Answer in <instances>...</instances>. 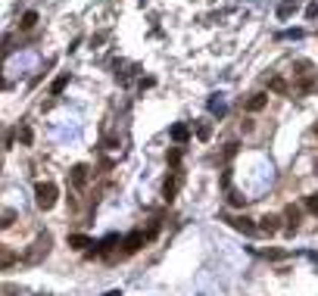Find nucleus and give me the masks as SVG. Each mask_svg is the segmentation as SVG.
I'll list each match as a JSON object with an SVG mask.
<instances>
[{
  "instance_id": "obj_1",
  "label": "nucleus",
  "mask_w": 318,
  "mask_h": 296,
  "mask_svg": "<svg viewBox=\"0 0 318 296\" xmlns=\"http://www.w3.org/2000/svg\"><path fill=\"white\" fill-rule=\"evenodd\" d=\"M56 196H60V190H56V184L53 181H41L34 187V203L41 209H53L56 206Z\"/></svg>"
},
{
  "instance_id": "obj_2",
  "label": "nucleus",
  "mask_w": 318,
  "mask_h": 296,
  "mask_svg": "<svg viewBox=\"0 0 318 296\" xmlns=\"http://www.w3.org/2000/svg\"><path fill=\"white\" fill-rule=\"evenodd\" d=\"M47 253H50V234H41V237L34 240V250L25 253V262H37V259L47 256Z\"/></svg>"
},
{
  "instance_id": "obj_3",
  "label": "nucleus",
  "mask_w": 318,
  "mask_h": 296,
  "mask_svg": "<svg viewBox=\"0 0 318 296\" xmlns=\"http://www.w3.org/2000/svg\"><path fill=\"white\" fill-rule=\"evenodd\" d=\"M144 243H147L144 231H134V234H128V237H125V253H138Z\"/></svg>"
},
{
  "instance_id": "obj_4",
  "label": "nucleus",
  "mask_w": 318,
  "mask_h": 296,
  "mask_svg": "<svg viewBox=\"0 0 318 296\" xmlns=\"http://www.w3.org/2000/svg\"><path fill=\"white\" fill-rule=\"evenodd\" d=\"M87 178H90V169H87V165H75V169H72V184H75V187H84Z\"/></svg>"
},
{
  "instance_id": "obj_5",
  "label": "nucleus",
  "mask_w": 318,
  "mask_h": 296,
  "mask_svg": "<svg viewBox=\"0 0 318 296\" xmlns=\"http://www.w3.org/2000/svg\"><path fill=\"white\" fill-rule=\"evenodd\" d=\"M168 134H172L175 143H187V140H191V128H187V125H172V131H168Z\"/></svg>"
},
{
  "instance_id": "obj_6",
  "label": "nucleus",
  "mask_w": 318,
  "mask_h": 296,
  "mask_svg": "<svg viewBox=\"0 0 318 296\" xmlns=\"http://www.w3.org/2000/svg\"><path fill=\"white\" fill-rule=\"evenodd\" d=\"M209 113H212V116H218V119H221L224 113H228V103L221 100V94H212V100H209Z\"/></svg>"
},
{
  "instance_id": "obj_7",
  "label": "nucleus",
  "mask_w": 318,
  "mask_h": 296,
  "mask_svg": "<svg viewBox=\"0 0 318 296\" xmlns=\"http://www.w3.org/2000/svg\"><path fill=\"white\" fill-rule=\"evenodd\" d=\"M231 228H237V231H243V234H250V237H253V234L259 231V228L253 225L250 218H231Z\"/></svg>"
},
{
  "instance_id": "obj_8",
  "label": "nucleus",
  "mask_w": 318,
  "mask_h": 296,
  "mask_svg": "<svg viewBox=\"0 0 318 296\" xmlns=\"http://www.w3.org/2000/svg\"><path fill=\"white\" fill-rule=\"evenodd\" d=\"M69 246H75V250H87V246H94V240H90L87 234H72V237H69Z\"/></svg>"
},
{
  "instance_id": "obj_9",
  "label": "nucleus",
  "mask_w": 318,
  "mask_h": 296,
  "mask_svg": "<svg viewBox=\"0 0 318 296\" xmlns=\"http://www.w3.org/2000/svg\"><path fill=\"white\" fill-rule=\"evenodd\" d=\"M284 215H287V231L293 234V231H296V225H299V209H296V206H287V209H284Z\"/></svg>"
},
{
  "instance_id": "obj_10",
  "label": "nucleus",
  "mask_w": 318,
  "mask_h": 296,
  "mask_svg": "<svg viewBox=\"0 0 318 296\" xmlns=\"http://www.w3.org/2000/svg\"><path fill=\"white\" fill-rule=\"evenodd\" d=\"M293 13H296V0H284V4L278 7V19H290Z\"/></svg>"
},
{
  "instance_id": "obj_11",
  "label": "nucleus",
  "mask_w": 318,
  "mask_h": 296,
  "mask_svg": "<svg viewBox=\"0 0 318 296\" xmlns=\"http://www.w3.org/2000/svg\"><path fill=\"white\" fill-rule=\"evenodd\" d=\"M265 103H268V97H265V94H253V97L247 100V109H250V113H259V109L265 106Z\"/></svg>"
},
{
  "instance_id": "obj_12",
  "label": "nucleus",
  "mask_w": 318,
  "mask_h": 296,
  "mask_svg": "<svg viewBox=\"0 0 318 296\" xmlns=\"http://www.w3.org/2000/svg\"><path fill=\"white\" fill-rule=\"evenodd\" d=\"M178 184H181V181H178V175L165 181V187H162V193H165V200H168V203H172V200H175V190H178Z\"/></svg>"
},
{
  "instance_id": "obj_13",
  "label": "nucleus",
  "mask_w": 318,
  "mask_h": 296,
  "mask_svg": "<svg viewBox=\"0 0 318 296\" xmlns=\"http://www.w3.org/2000/svg\"><path fill=\"white\" fill-rule=\"evenodd\" d=\"M34 25H37V13H34V10H28V13L22 16V22H19V28L28 31V28H34Z\"/></svg>"
},
{
  "instance_id": "obj_14",
  "label": "nucleus",
  "mask_w": 318,
  "mask_h": 296,
  "mask_svg": "<svg viewBox=\"0 0 318 296\" xmlns=\"http://www.w3.org/2000/svg\"><path fill=\"white\" fill-rule=\"evenodd\" d=\"M259 231L275 234V231H278V218H275V215H265V218H262V225H259Z\"/></svg>"
},
{
  "instance_id": "obj_15",
  "label": "nucleus",
  "mask_w": 318,
  "mask_h": 296,
  "mask_svg": "<svg viewBox=\"0 0 318 296\" xmlns=\"http://www.w3.org/2000/svg\"><path fill=\"white\" fill-rule=\"evenodd\" d=\"M13 262H16V253H10V250L0 246V268H10Z\"/></svg>"
},
{
  "instance_id": "obj_16",
  "label": "nucleus",
  "mask_w": 318,
  "mask_h": 296,
  "mask_svg": "<svg viewBox=\"0 0 318 296\" xmlns=\"http://www.w3.org/2000/svg\"><path fill=\"white\" fill-rule=\"evenodd\" d=\"M209 137H212V125H209V122L197 125V140H209Z\"/></svg>"
},
{
  "instance_id": "obj_17",
  "label": "nucleus",
  "mask_w": 318,
  "mask_h": 296,
  "mask_svg": "<svg viewBox=\"0 0 318 296\" xmlns=\"http://www.w3.org/2000/svg\"><path fill=\"white\" fill-rule=\"evenodd\" d=\"M66 84H69V75H60V78H56V81L50 84V94H63Z\"/></svg>"
},
{
  "instance_id": "obj_18",
  "label": "nucleus",
  "mask_w": 318,
  "mask_h": 296,
  "mask_svg": "<svg viewBox=\"0 0 318 296\" xmlns=\"http://www.w3.org/2000/svg\"><path fill=\"white\" fill-rule=\"evenodd\" d=\"M19 140H22L25 146H28V143L34 140V134H31V128H28V125H22V128H19Z\"/></svg>"
},
{
  "instance_id": "obj_19",
  "label": "nucleus",
  "mask_w": 318,
  "mask_h": 296,
  "mask_svg": "<svg viewBox=\"0 0 318 296\" xmlns=\"http://www.w3.org/2000/svg\"><path fill=\"white\" fill-rule=\"evenodd\" d=\"M306 209H309L312 215H318V193H312V196L306 200Z\"/></svg>"
},
{
  "instance_id": "obj_20",
  "label": "nucleus",
  "mask_w": 318,
  "mask_h": 296,
  "mask_svg": "<svg viewBox=\"0 0 318 296\" xmlns=\"http://www.w3.org/2000/svg\"><path fill=\"white\" fill-rule=\"evenodd\" d=\"M178 162H181V150H168V165L178 169Z\"/></svg>"
},
{
  "instance_id": "obj_21",
  "label": "nucleus",
  "mask_w": 318,
  "mask_h": 296,
  "mask_svg": "<svg viewBox=\"0 0 318 296\" xmlns=\"http://www.w3.org/2000/svg\"><path fill=\"white\" fill-rule=\"evenodd\" d=\"M268 87H271V90H287L284 78H271V81H268Z\"/></svg>"
},
{
  "instance_id": "obj_22",
  "label": "nucleus",
  "mask_w": 318,
  "mask_h": 296,
  "mask_svg": "<svg viewBox=\"0 0 318 296\" xmlns=\"http://www.w3.org/2000/svg\"><path fill=\"white\" fill-rule=\"evenodd\" d=\"M281 38H303V28H290V31H284Z\"/></svg>"
},
{
  "instance_id": "obj_23",
  "label": "nucleus",
  "mask_w": 318,
  "mask_h": 296,
  "mask_svg": "<svg viewBox=\"0 0 318 296\" xmlns=\"http://www.w3.org/2000/svg\"><path fill=\"white\" fill-rule=\"evenodd\" d=\"M306 16H309V19H318V4H309V10H306Z\"/></svg>"
},
{
  "instance_id": "obj_24",
  "label": "nucleus",
  "mask_w": 318,
  "mask_h": 296,
  "mask_svg": "<svg viewBox=\"0 0 318 296\" xmlns=\"http://www.w3.org/2000/svg\"><path fill=\"white\" fill-rule=\"evenodd\" d=\"M231 206H243V196L240 193H231Z\"/></svg>"
},
{
  "instance_id": "obj_25",
  "label": "nucleus",
  "mask_w": 318,
  "mask_h": 296,
  "mask_svg": "<svg viewBox=\"0 0 318 296\" xmlns=\"http://www.w3.org/2000/svg\"><path fill=\"white\" fill-rule=\"evenodd\" d=\"M306 256L312 259V262H315V265H318V253H306Z\"/></svg>"
},
{
  "instance_id": "obj_26",
  "label": "nucleus",
  "mask_w": 318,
  "mask_h": 296,
  "mask_svg": "<svg viewBox=\"0 0 318 296\" xmlns=\"http://www.w3.org/2000/svg\"><path fill=\"white\" fill-rule=\"evenodd\" d=\"M4 87H7V81H4V75H0V90H4Z\"/></svg>"
},
{
  "instance_id": "obj_27",
  "label": "nucleus",
  "mask_w": 318,
  "mask_h": 296,
  "mask_svg": "<svg viewBox=\"0 0 318 296\" xmlns=\"http://www.w3.org/2000/svg\"><path fill=\"white\" fill-rule=\"evenodd\" d=\"M315 134H318V125H315Z\"/></svg>"
}]
</instances>
